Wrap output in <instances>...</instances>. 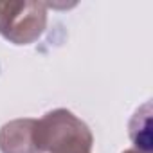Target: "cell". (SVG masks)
<instances>
[{
    "mask_svg": "<svg viewBox=\"0 0 153 153\" xmlns=\"http://www.w3.org/2000/svg\"><path fill=\"white\" fill-rule=\"evenodd\" d=\"M47 27V4L0 2V34L15 45L36 42Z\"/></svg>",
    "mask_w": 153,
    "mask_h": 153,
    "instance_id": "7a4b0ae2",
    "label": "cell"
},
{
    "mask_svg": "<svg viewBox=\"0 0 153 153\" xmlns=\"http://www.w3.org/2000/svg\"><path fill=\"white\" fill-rule=\"evenodd\" d=\"M144 123H140L139 119V112H135L131 123H130V135L131 140L135 142V146L140 151H149V142H151V133H149V112L144 115L142 119Z\"/></svg>",
    "mask_w": 153,
    "mask_h": 153,
    "instance_id": "277c9868",
    "label": "cell"
},
{
    "mask_svg": "<svg viewBox=\"0 0 153 153\" xmlns=\"http://www.w3.org/2000/svg\"><path fill=\"white\" fill-rule=\"evenodd\" d=\"M34 144L40 153L92 151L94 137L90 128L70 110L56 108L36 121Z\"/></svg>",
    "mask_w": 153,
    "mask_h": 153,
    "instance_id": "6da1fadb",
    "label": "cell"
},
{
    "mask_svg": "<svg viewBox=\"0 0 153 153\" xmlns=\"http://www.w3.org/2000/svg\"><path fill=\"white\" fill-rule=\"evenodd\" d=\"M123 153H149V151H140V149H126Z\"/></svg>",
    "mask_w": 153,
    "mask_h": 153,
    "instance_id": "5b68a950",
    "label": "cell"
},
{
    "mask_svg": "<svg viewBox=\"0 0 153 153\" xmlns=\"http://www.w3.org/2000/svg\"><path fill=\"white\" fill-rule=\"evenodd\" d=\"M36 119H15L0 128V151L2 153H40L34 144Z\"/></svg>",
    "mask_w": 153,
    "mask_h": 153,
    "instance_id": "3957f363",
    "label": "cell"
},
{
    "mask_svg": "<svg viewBox=\"0 0 153 153\" xmlns=\"http://www.w3.org/2000/svg\"><path fill=\"white\" fill-rule=\"evenodd\" d=\"M70 153H92V151H70Z\"/></svg>",
    "mask_w": 153,
    "mask_h": 153,
    "instance_id": "8992f818",
    "label": "cell"
}]
</instances>
